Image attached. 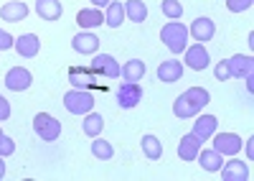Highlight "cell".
<instances>
[{"label": "cell", "instance_id": "cell-30", "mask_svg": "<svg viewBox=\"0 0 254 181\" xmlns=\"http://www.w3.org/2000/svg\"><path fill=\"white\" fill-rule=\"evenodd\" d=\"M160 10L168 21H181L183 18V5L181 0H160Z\"/></svg>", "mask_w": 254, "mask_h": 181}, {"label": "cell", "instance_id": "cell-7", "mask_svg": "<svg viewBox=\"0 0 254 181\" xmlns=\"http://www.w3.org/2000/svg\"><path fill=\"white\" fill-rule=\"evenodd\" d=\"M31 85H33V74H31L26 67H13V69H8V74H5V87H8L10 92H26Z\"/></svg>", "mask_w": 254, "mask_h": 181}, {"label": "cell", "instance_id": "cell-26", "mask_svg": "<svg viewBox=\"0 0 254 181\" xmlns=\"http://www.w3.org/2000/svg\"><path fill=\"white\" fill-rule=\"evenodd\" d=\"M183 94H186V99H188V102L193 105L198 112H201V110H203V107L211 102V94H208V90H203V87H188Z\"/></svg>", "mask_w": 254, "mask_h": 181}, {"label": "cell", "instance_id": "cell-29", "mask_svg": "<svg viewBox=\"0 0 254 181\" xmlns=\"http://www.w3.org/2000/svg\"><path fill=\"white\" fill-rule=\"evenodd\" d=\"M92 156L94 158H99V161H110L112 156H115V148H112V143H107L104 138H94L92 140Z\"/></svg>", "mask_w": 254, "mask_h": 181}, {"label": "cell", "instance_id": "cell-3", "mask_svg": "<svg viewBox=\"0 0 254 181\" xmlns=\"http://www.w3.org/2000/svg\"><path fill=\"white\" fill-rule=\"evenodd\" d=\"M33 133L41 140H46V143H54V140L61 138V123L49 112H38L33 117Z\"/></svg>", "mask_w": 254, "mask_h": 181}, {"label": "cell", "instance_id": "cell-21", "mask_svg": "<svg viewBox=\"0 0 254 181\" xmlns=\"http://www.w3.org/2000/svg\"><path fill=\"white\" fill-rule=\"evenodd\" d=\"M120 77L125 79V82H140V79L145 77V62H140V59H130V62H125Z\"/></svg>", "mask_w": 254, "mask_h": 181}, {"label": "cell", "instance_id": "cell-13", "mask_svg": "<svg viewBox=\"0 0 254 181\" xmlns=\"http://www.w3.org/2000/svg\"><path fill=\"white\" fill-rule=\"evenodd\" d=\"M76 23L81 31H92V28L104 23V10L102 8H81L76 13Z\"/></svg>", "mask_w": 254, "mask_h": 181}, {"label": "cell", "instance_id": "cell-36", "mask_svg": "<svg viewBox=\"0 0 254 181\" xmlns=\"http://www.w3.org/2000/svg\"><path fill=\"white\" fill-rule=\"evenodd\" d=\"M242 148H247V158L252 161V158H254V135L247 138V143H242Z\"/></svg>", "mask_w": 254, "mask_h": 181}, {"label": "cell", "instance_id": "cell-8", "mask_svg": "<svg viewBox=\"0 0 254 181\" xmlns=\"http://www.w3.org/2000/svg\"><path fill=\"white\" fill-rule=\"evenodd\" d=\"M188 36L193 38V41H198V44H206V41H211V38L216 36V23L211 21V18L201 15V18H196V21L190 23Z\"/></svg>", "mask_w": 254, "mask_h": 181}, {"label": "cell", "instance_id": "cell-34", "mask_svg": "<svg viewBox=\"0 0 254 181\" xmlns=\"http://www.w3.org/2000/svg\"><path fill=\"white\" fill-rule=\"evenodd\" d=\"M13 44H15V38H13L8 31H0V51H8V49H13Z\"/></svg>", "mask_w": 254, "mask_h": 181}, {"label": "cell", "instance_id": "cell-38", "mask_svg": "<svg viewBox=\"0 0 254 181\" xmlns=\"http://www.w3.org/2000/svg\"><path fill=\"white\" fill-rule=\"evenodd\" d=\"M244 82H247V90L254 92V74H252V77H244Z\"/></svg>", "mask_w": 254, "mask_h": 181}, {"label": "cell", "instance_id": "cell-16", "mask_svg": "<svg viewBox=\"0 0 254 181\" xmlns=\"http://www.w3.org/2000/svg\"><path fill=\"white\" fill-rule=\"evenodd\" d=\"M0 18L8 21V23L26 21L28 18V5L23 3V0H10V3H5L3 8H0Z\"/></svg>", "mask_w": 254, "mask_h": 181}, {"label": "cell", "instance_id": "cell-15", "mask_svg": "<svg viewBox=\"0 0 254 181\" xmlns=\"http://www.w3.org/2000/svg\"><path fill=\"white\" fill-rule=\"evenodd\" d=\"M216 128H219L216 115H196V123H193V130L190 133H193L198 140H208L216 133Z\"/></svg>", "mask_w": 254, "mask_h": 181}, {"label": "cell", "instance_id": "cell-19", "mask_svg": "<svg viewBox=\"0 0 254 181\" xmlns=\"http://www.w3.org/2000/svg\"><path fill=\"white\" fill-rule=\"evenodd\" d=\"M201 143H203V140H198L193 133L183 135L181 143H178V156H181L183 161H196V156H198V151H201Z\"/></svg>", "mask_w": 254, "mask_h": 181}, {"label": "cell", "instance_id": "cell-27", "mask_svg": "<svg viewBox=\"0 0 254 181\" xmlns=\"http://www.w3.org/2000/svg\"><path fill=\"white\" fill-rule=\"evenodd\" d=\"M140 146H142V153L150 158V161H158L160 156H163V143L153 135V133H147V135H142V140H140Z\"/></svg>", "mask_w": 254, "mask_h": 181}, {"label": "cell", "instance_id": "cell-6", "mask_svg": "<svg viewBox=\"0 0 254 181\" xmlns=\"http://www.w3.org/2000/svg\"><path fill=\"white\" fill-rule=\"evenodd\" d=\"M211 138H214V151L221 156H237L244 143L237 133H214Z\"/></svg>", "mask_w": 254, "mask_h": 181}, {"label": "cell", "instance_id": "cell-31", "mask_svg": "<svg viewBox=\"0 0 254 181\" xmlns=\"http://www.w3.org/2000/svg\"><path fill=\"white\" fill-rule=\"evenodd\" d=\"M254 5V0H226V8L231 10V13H244V10H249Z\"/></svg>", "mask_w": 254, "mask_h": 181}, {"label": "cell", "instance_id": "cell-37", "mask_svg": "<svg viewBox=\"0 0 254 181\" xmlns=\"http://www.w3.org/2000/svg\"><path fill=\"white\" fill-rule=\"evenodd\" d=\"M89 3H92V8H107L112 0H89Z\"/></svg>", "mask_w": 254, "mask_h": 181}, {"label": "cell", "instance_id": "cell-40", "mask_svg": "<svg viewBox=\"0 0 254 181\" xmlns=\"http://www.w3.org/2000/svg\"><path fill=\"white\" fill-rule=\"evenodd\" d=\"M0 135H3V130H0Z\"/></svg>", "mask_w": 254, "mask_h": 181}, {"label": "cell", "instance_id": "cell-1", "mask_svg": "<svg viewBox=\"0 0 254 181\" xmlns=\"http://www.w3.org/2000/svg\"><path fill=\"white\" fill-rule=\"evenodd\" d=\"M160 41L168 46V51L183 54L186 46H188V28L181 21H168L160 31Z\"/></svg>", "mask_w": 254, "mask_h": 181}, {"label": "cell", "instance_id": "cell-14", "mask_svg": "<svg viewBox=\"0 0 254 181\" xmlns=\"http://www.w3.org/2000/svg\"><path fill=\"white\" fill-rule=\"evenodd\" d=\"M229 62V69H231V77H237V79H244V77H252L254 74V59L247 54H237V56H231L226 59Z\"/></svg>", "mask_w": 254, "mask_h": 181}, {"label": "cell", "instance_id": "cell-32", "mask_svg": "<svg viewBox=\"0 0 254 181\" xmlns=\"http://www.w3.org/2000/svg\"><path fill=\"white\" fill-rule=\"evenodd\" d=\"M15 153V143H13V138H8L5 133L0 135V156L3 158H8V156H13Z\"/></svg>", "mask_w": 254, "mask_h": 181}, {"label": "cell", "instance_id": "cell-28", "mask_svg": "<svg viewBox=\"0 0 254 181\" xmlns=\"http://www.w3.org/2000/svg\"><path fill=\"white\" fill-rule=\"evenodd\" d=\"M173 115H176V117H181V120H186V117H196V115H198V110L188 102L186 94H178V97H176V102H173Z\"/></svg>", "mask_w": 254, "mask_h": 181}, {"label": "cell", "instance_id": "cell-17", "mask_svg": "<svg viewBox=\"0 0 254 181\" xmlns=\"http://www.w3.org/2000/svg\"><path fill=\"white\" fill-rule=\"evenodd\" d=\"M183 77V64L176 62V59H168V62H163L158 67V79L165 85H173V82H181Z\"/></svg>", "mask_w": 254, "mask_h": 181}, {"label": "cell", "instance_id": "cell-10", "mask_svg": "<svg viewBox=\"0 0 254 181\" xmlns=\"http://www.w3.org/2000/svg\"><path fill=\"white\" fill-rule=\"evenodd\" d=\"M13 49L18 51V56L33 59V56H38V51H41V38H38L36 33H23V36H18V38H15Z\"/></svg>", "mask_w": 254, "mask_h": 181}, {"label": "cell", "instance_id": "cell-2", "mask_svg": "<svg viewBox=\"0 0 254 181\" xmlns=\"http://www.w3.org/2000/svg\"><path fill=\"white\" fill-rule=\"evenodd\" d=\"M64 107L71 115H87L94 110V97L89 90H69L64 94Z\"/></svg>", "mask_w": 254, "mask_h": 181}, {"label": "cell", "instance_id": "cell-18", "mask_svg": "<svg viewBox=\"0 0 254 181\" xmlns=\"http://www.w3.org/2000/svg\"><path fill=\"white\" fill-rule=\"evenodd\" d=\"M36 13L41 21H59L64 13V5H61V0H36Z\"/></svg>", "mask_w": 254, "mask_h": 181}, {"label": "cell", "instance_id": "cell-25", "mask_svg": "<svg viewBox=\"0 0 254 181\" xmlns=\"http://www.w3.org/2000/svg\"><path fill=\"white\" fill-rule=\"evenodd\" d=\"M102 128H104V117L99 115V112H87L84 115V123H81V130H84V135H89V138H97L99 133H102Z\"/></svg>", "mask_w": 254, "mask_h": 181}, {"label": "cell", "instance_id": "cell-23", "mask_svg": "<svg viewBox=\"0 0 254 181\" xmlns=\"http://www.w3.org/2000/svg\"><path fill=\"white\" fill-rule=\"evenodd\" d=\"M125 18L132 23H145L147 21V5L142 0H127L125 3Z\"/></svg>", "mask_w": 254, "mask_h": 181}, {"label": "cell", "instance_id": "cell-12", "mask_svg": "<svg viewBox=\"0 0 254 181\" xmlns=\"http://www.w3.org/2000/svg\"><path fill=\"white\" fill-rule=\"evenodd\" d=\"M219 171H221L224 181H247L249 179V164H244V161H239V158H231L229 164H224Z\"/></svg>", "mask_w": 254, "mask_h": 181}, {"label": "cell", "instance_id": "cell-39", "mask_svg": "<svg viewBox=\"0 0 254 181\" xmlns=\"http://www.w3.org/2000/svg\"><path fill=\"white\" fill-rule=\"evenodd\" d=\"M3 176H5V158L0 156V179H3Z\"/></svg>", "mask_w": 254, "mask_h": 181}, {"label": "cell", "instance_id": "cell-20", "mask_svg": "<svg viewBox=\"0 0 254 181\" xmlns=\"http://www.w3.org/2000/svg\"><path fill=\"white\" fill-rule=\"evenodd\" d=\"M196 161L201 164V169H206V171H219L221 166H224V156L221 153H216L214 148H203V151H198V156H196Z\"/></svg>", "mask_w": 254, "mask_h": 181}, {"label": "cell", "instance_id": "cell-24", "mask_svg": "<svg viewBox=\"0 0 254 181\" xmlns=\"http://www.w3.org/2000/svg\"><path fill=\"white\" fill-rule=\"evenodd\" d=\"M125 21V5L117 3V0H112V3L104 8V23H107L110 28H120Z\"/></svg>", "mask_w": 254, "mask_h": 181}, {"label": "cell", "instance_id": "cell-33", "mask_svg": "<svg viewBox=\"0 0 254 181\" xmlns=\"http://www.w3.org/2000/svg\"><path fill=\"white\" fill-rule=\"evenodd\" d=\"M214 74H216L219 82H226V79H231V69H229V62H226V59H221V62L216 64Z\"/></svg>", "mask_w": 254, "mask_h": 181}, {"label": "cell", "instance_id": "cell-9", "mask_svg": "<svg viewBox=\"0 0 254 181\" xmlns=\"http://www.w3.org/2000/svg\"><path fill=\"white\" fill-rule=\"evenodd\" d=\"M183 59H186V67L196 69V72H203L208 64H211V56L206 51L203 44H193V46H186L183 51Z\"/></svg>", "mask_w": 254, "mask_h": 181}, {"label": "cell", "instance_id": "cell-5", "mask_svg": "<svg viewBox=\"0 0 254 181\" xmlns=\"http://www.w3.org/2000/svg\"><path fill=\"white\" fill-rule=\"evenodd\" d=\"M142 102V87L140 82H122V87L117 90V105L122 110H132Z\"/></svg>", "mask_w": 254, "mask_h": 181}, {"label": "cell", "instance_id": "cell-11", "mask_svg": "<svg viewBox=\"0 0 254 181\" xmlns=\"http://www.w3.org/2000/svg\"><path fill=\"white\" fill-rule=\"evenodd\" d=\"M71 49L76 51V54H97L99 51V38L92 33V31H81V33H76L74 38H71Z\"/></svg>", "mask_w": 254, "mask_h": 181}, {"label": "cell", "instance_id": "cell-4", "mask_svg": "<svg viewBox=\"0 0 254 181\" xmlns=\"http://www.w3.org/2000/svg\"><path fill=\"white\" fill-rule=\"evenodd\" d=\"M89 72H92L94 77L117 79V77H120V72H122V67L115 62V56H110V54H94L92 64H89Z\"/></svg>", "mask_w": 254, "mask_h": 181}, {"label": "cell", "instance_id": "cell-35", "mask_svg": "<svg viewBox=\"0 0 254 181\" xmlns=\"http://www.w3.org/2000/svg\"><path fill=\"white\" fill-rule=\"evenodd\" d=\"M10 117V102L8 99L0 94V123H3V120H8Z\"/></svg>", "mask_w": 254, "mask_h": 181}, {"label": "cell", "instance_id": "cell-22", "mask_svg": "<svg viewBox=\"0 0 254 181\" xmlns=\"http://www.w3.org/2000/svg\"><path fill=\"white\" fill-rule=\"evenodd\" d=\"M69 82L74 90H89L94 85V77L89 69H81V67H71L69 69Z\"/></svg>", "mask_w": 254, "mask_h": 181}]
</instances>
